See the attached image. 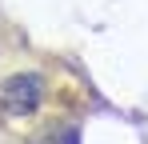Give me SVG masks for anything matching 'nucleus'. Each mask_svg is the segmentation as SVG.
<instances>
[{"instance_id": "nucleus-1", "label": "nucleus", "mask_w": 148, "mask_h": 144, "mask_svg": "<svg viewBox=\"0 0 148 144\" xmlns=\"http://www.w3.org/2000/svg\"><path fill=\"white\" fill-rule=\"evenodd\" d=\"M44 92V80L36 72H20V76H8L0 84V112H12V116H28Z\"/></svg>"}, {"instance_id": "nucleus-2", "label": "nucleus", "mask_w": 148, "mask_h": 144, "mask_svg": "<svg viewBox=\"0 0 148 144\" xmlns=\"http://www.w3.org/2000/svg\"><path fill=\"white\" fill-rule=\"evenodd\" d=\"M28 144H80V132H76L72 124H56V120H52L40 132H32Z\"/></svg>"}]
</instances>
